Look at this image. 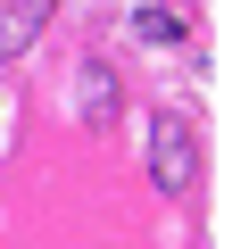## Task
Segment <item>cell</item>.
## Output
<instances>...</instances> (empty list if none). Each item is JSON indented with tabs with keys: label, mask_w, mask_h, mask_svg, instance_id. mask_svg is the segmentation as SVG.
Here are the masks:
<instances>
[{
	"label": "cell",
	"mask_w": 249,
	"mask_h": 249,
	"mask_svg": "<svg viewBox=\"0 0 249 249\" xmlns=\"http://www.w3.org/2000/svg\"><path fill=\"white\" fill-rule=\"evenodd\" d=\"M133 34H142V42H183V17H175V9H142Z\"/></svg>",
	"instance_id": "cell-2"
},
{
	"label": "cell",
	"mask_w": 249,
	"mask_h": 249,
	"mask_svg": "<svg viewBox=\"0 0 249 249\" xmlns=\"http://www.w3.org/2000/svg\"><path fill=\"white\" fill-rule=\"evenodd\" d=\"M150 175H158V191H191V175H199V142H191L183 116H158V124H150Z\"/></svg>",
	"instance_id": "cell-1"
}]
</instances>
